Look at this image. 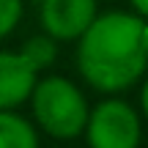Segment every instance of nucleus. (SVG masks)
<instances>
[{"label": "nucleus", "mask_w": 148, "mask_h": 148, "mask_svg": "<svg viewBox=\"0 0 148 148\" xmlns=\"http://www.w3.org/2000/svg\"><path fill=\"white\" fill-rule=\"evenodd\" d=\"M132 8L140 19H148V0H132Z\"/></svg>", "instance_id": "obj_9"}, {"label": "nucleus", "mask_w": 148, "mask_h": 148, "mask_svg": "<svg viewBox=\"0 0 148 148\" xmlns=\"http://www.w3.org/2000/svg\"><path fill=\"white\" fill-rule=\"evenodd\" d=\"M0 148H38V132L14 110L0 112Z\"/></svg>", "instance_id": "obj_6"}, {"label": "nucleus", "mask_w": 148, "mask_h": 148, "mask_svg": "<svg viewBox=\"0 0 148 148\" xmlns=\"http://www.w3.org/2000/svg\"><path fill=\"white\" fill-rule=\"evenodd\" d=\"M30 104H33V118H36L38 129H44L49 137L71 140L85 132L90 107L82 90L71 79L58 77V74L36 79Z\"/></svg>", "instance_id": "obj_2"}, {"label": "nucleus", "mask_w": 148, "mask_h": 148, "mask_svg": "<svg viewBox=\"0 0 148 148\" xmlns=\"http://www.w3.org/2000/svg\"><path fill=\"white\" fill-rule=\"evenodd\" d=\"M140 107H143V112L148 118V79L143 82V90H140Z\"/></svg>", "instance_id": "obj_10"}, {"label": "nucleus", "mask_w": 148, "mask_h": 148, "mask_svg": "<svg viewBox=\"0 0 148 148\" xmlns=\"http://www.w3.org/2000/svg\"><path fill=\"white\" fill-rule=\"evenodd\" d=\"M16 52H19L22 58L27 60V66L38 74V71L47 69V66H52L55 55H58V47H55V41L49 36H33V38H27Z\"/></svg>", "instance_id": "obj_7"}, {"label": "nucleus", "mask_w": 148, "mask_h": 148, "mask_svg": "<svg viewBox=\"0 0 148 148\" xmlns=\"http://www.w3.org/2000/svg\"><path fill=\"white\" fill-rule=\"evenodd\" d=\"M77 66L88 85L118 93L137 82L148 69L143 52V19L126 11H110L90 22L77 38Z\"/></svg>", "instance_id": "obj_1"}, {"label": "nucleus", "mask_w": 148, "mask_h": 148, "mask_svg": "<svg viewBox=\"0 0 148 148\" xmlns=\"http://www.w3.org/2000/svg\"><path fill=\"white\" fill-rule=\"evenodd\" d=\"M143 52L148 58V19H143Z\"/></svg>", "instance_id": "obj_11"}, {"label": "nucleus", "mask_w": 148, "mask_h": 148, "mask_svg": "<svg viewBox=\"0 0 148 148\" xmlns=\"http://www.w3.org/2000/svg\"><path fill=\"white\" fill-rule=\"evenodd\" d=\"M82 134L90 148H137L143 126L132 104L123 99H104L88 112Z\"/></svg>", "instance_id": "obj_3"}, {"label": "nucleus", "mask_w": 148, "mask_h": 148, "mask_svg": "<svg viewBox=\"0 0 148 148\" xmlns=\"http://www.w3.org/2000/svg\"><path fill=\"white\" fill-rule=\"evenodd\" d=\"M38 74L27 66L19 52L0 49V112L25 104L33 93Z\"/></svg>", "instance_id": "obj_5"}, {"label": "nucleus", "mask_w": 148, "mask_h": 148, "mask_svg": "<svg viewBox=\"0 0 148 148\" xmlns=\"http://www.w3.org/2000/svg\"><path fill=\"white\" fill-rule=\"evenodd\" d=\"M41 30L55 44L77 41L96 19V0H41Z\"/></svg>", "instance_id": "obj_4"}, {"label": "nucleus", "mask_w": 148, "mask_h": 148, "mask_svg": "<svg viewBox=\"0 0 148 148\" xmlns=\"http://www.w3.org/2000/svg\"><path fill=\"white\" fill-rule=\"evenodd\" d=\"M22 0H0V38H5L22 19Z\"/></svg>", "instance_id": "obj_8"}]
</instances>
